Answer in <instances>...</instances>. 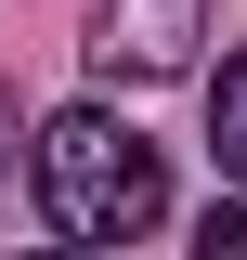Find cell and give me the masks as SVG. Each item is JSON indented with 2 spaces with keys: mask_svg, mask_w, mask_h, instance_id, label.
Listing matches in <instances>:
<instances>
[{
  "mask_svg": "<svg viewBox=\"0 0 247 260\" xmlns=\"http://www.w3.org/2000/svg\"><path fill=\"white\" fill-rule=\"evenodd\" d=\"M39 208H52L78 247H130V234L169 208V169H156V143H143L130 117L65 104V117L39 130Z\"/></svg>",
  "mask_w": 247,
  "mask_h": 260,
  "instance_id": "1",
  "label": "cell"
},
{
  "mask_svg": "<svg viewBox=\"0 0 247 260\" xmlns=\"http://www.w3.org/2000/svg\"><path fill=\"white\" fill-rule=\"evenodd\" d=\"M208 39V0H104L91 13V65L104 78H182Z\"/></svg>",
  "mask_w": 247,
  "mask_h": 260,
  "instance_id": "2",
  "label": "cell"
},
{
  "mask_svg": "<svg viewBox=\"0 0 247 260\" xmlns=\"http://www.w3.org/2000/svg\"><path fill=\"white\" fill-rule=\"evenodd\" d=\"M208 156H221V182L247 195V52L221 65V91H208Z\"/></svg>",
  "mask_w": 247,
  "mask_h": 260,
  "instance_id": "3",
  "label": "cell"
},
{
  "mask_svg": "<svg viewBox=\"0 0 247 260\" xmlns=\"http://www.w3.org/2000/svg\"><path fill=\"white\" fill-rule=\"evenodd\" d=\"M195 260H247V208H208L195 221Z\"/></svg>",
  "mask_w": 247,
  "mask_h": 260,
  "instance_id": "4",
  "label": "cell"
},
{
  "mask_svg": "<svg viewBox=\"0 0 247 260\" xmlns=\"http://www.w3.org/2000/svg\"><path fill=\"white\" fill-rule=\"evenodd\" d=\"M26 260H91V247H26Z\"/></svg>",
  "mask_w": 247,
  "mask_h": 260,
  "instance_id": "5",
  "label": "cell"
}]
</instances>
